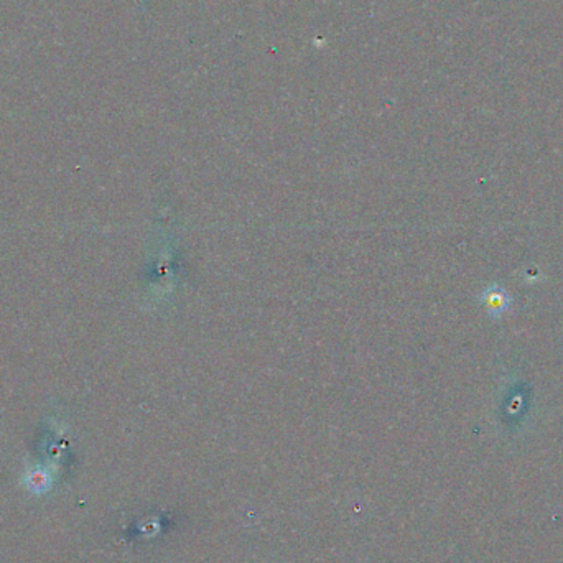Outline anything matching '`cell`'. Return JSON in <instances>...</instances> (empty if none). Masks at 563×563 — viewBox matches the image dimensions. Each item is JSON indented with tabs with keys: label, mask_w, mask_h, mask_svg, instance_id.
<instances>
[{
	"label": "cell",
	"mask_w": 563,
	"mask_h": 563,
	"mask_svg": "<svg viewBox=\"0 0 563 563\" xmlns=\"http://www.w3.org/2000/svg\"><path fill=\"white\" fill-rule=\"evenodd\" d=\"M481 303L486 308V313L489 317L498 318L504 312H507L509 305H511V299H509L507 292L499 285H491L486 288L485 294L481 295Z\"/></svg>",
	"instance_id": "1"
}]
</instances>
